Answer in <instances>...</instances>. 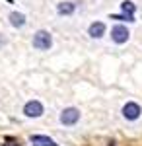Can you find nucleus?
I'll list each match as a JSON object with an SVG mask.
<instances>
[{"instance_id": "nucleus-1", "label": "nucleus", "mask_w": 142, "mask_h": 146, "mask_svg": "<svg viewBox=\"0 0 142 146\" xmlns=\"http://www.w3.org/2000/svg\"><path fill=\"white\" fill-rule=\"evenodd\" d=\"M53 45V37L49 31H37V33L33 35V47L37 49V51H47V49H51Z\"/></svg>"}, {"instance_id": "nucleus-2", "label": "nucleus", "mask_w": 142, "mask_h": 146, "mask_svg": "<svg viewBox=\"0 0 142 146\" xmlns=\"http://www.w3.org/2000/svg\"><path fill=\"white\" fill-rule=\"evenodd\" d=\"M78 119H80V111H78L76 107H66L64 111L60 113V123L66 125V127H70V125H76Z\"/></svg>"}, {"instance_id": "nucleus-3", "label": "nucleus", "mask_w": 142, "mask_h": 146, "mask_svg": "<svg viewBox=\"0 0 142 146\" xmlns=\"http://www.w3.org/2000/svg\"><path fill=\"white\" fill-rule=\"evenodd\" d=\"M140 113H142L140 105H138V103H134V101H129V103L123 107V117H125V119H129V121H136V119L140 117Z\"/></svg>"}, {"instance_id": "nucleus-4", "label": "nucleus", "mask_w": 142, "mask_h": 146, "mask_svg": "<svg viewBox=\"0 0 142 146\" xmlns=\"http://www.w3.org/2000/svg\"><path fill=\"white\" fill-rule=\"evenodd\" d=\"M129 29H127V27H125V25H115V27H113V29H111V39H113V41H115V43H127V41H129Z\"/></svg>"}, {"instance_id": "nucleus-5", "label": "nucleus", "mask_w": 142, "mask_h": 146, "mask_svg": "<svg viewBox=\"0 0 142 146\" xmlns=\"http://www.w3.org/2000/svg\"><path fill=\"white\" fill-rule=\"evenodd\" d=\"M23 113L27 115V117H31V119H35V117H41L43 115V105H41V101H27L25 103V107H23Z\"/></svg>"}, {"instance_id": "nucleus-6", "label": "nucleus", "mask_w": 142, "mask_h": 146, "mask_svg": "<svg viewBox=\"0 0 142 146\" xmlns=\"http://www.w3.org/2000/svg\"><path fill=\"white\" fill-rule=\"evenodd\" d=\"M88 33L92 35L94 39L103 37V35H105V23H103V22H94L90 27H88Z\"/></svg>"}, {"instance_id": "nucleus-7", "label": "nucleus", "mask_w": 142, "mask_h": 146, "mask_svg": "<svg viewBox=\"0 0 142 146\" xmlns=\"http://www.w3.org/2000/svg\"><path fill=\"white\" fill-rule=\"evenodd\" d=\"M74 10H76V4H72V2H62V4L56 6V12L60 16H70Z\"/></svg>"}, {"instance_id": "nucleus-8", "label": "nucleus", "mask_w": 142, "mask_h": 146, "mask_svg": "<svg viewBox=\"0 0 142 146\" xmlns=\"http://www.w3.org/2000/svg\"><path fill=\"white\" fill-rule=\"evenodd\" d=\"M10 23L14 27H22L23 23H25V16L20 14V12H12L10 14Z\"/></svg>"}, {"instance_id": "nucleus-9", "label": "nucleus", "mask_w": 142, "mask_h": 146, "mask_svg": "<svg viewBox=\"0 0 142 146\" xmlns=\"http://www.w3.org/2000/svg\"><path fill=\"white\" fill-rule=\"evenodd\" d=\"M31 142H35V144H39V146H56L55 140H51L49 136H39V135L31 136Z\"/></svg>"}, {"instance_id": "nucleus-10", "label": "nucleus", "mask_w": 142, "mask_h": 146, "mask_svg": "<svg viewBox=\"0 0 142 146\" xmlns=\"http://www.w3.org/2000/svg\"><path fill=\"white\" fill-rule=\"evenodd\" d=\"M121 10L125 12V14H134V10H136V6H134V4H132L131 0H125V2H123V4H121Z\"/></svg>"}, {"instance_id": "nucleus-11", "label": "nucleus", "mask_w": 142, "mask_h": 146, "mask_svg": "<svg viewBox=\"0 0 142 146\" xmlns=\"http://www.w3.org/2000/svg\"><path fill=\"white\" fill-rule=\"evenodd\" d=\"M111 20H125V22H134L131 14H123V16H111Z\"/></svg>"}]
</instances>
